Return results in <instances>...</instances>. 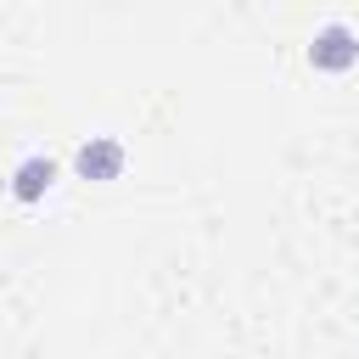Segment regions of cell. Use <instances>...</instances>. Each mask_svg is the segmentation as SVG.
Segmentation results:
<instances>
[{
	"mask_svg": "<svg viewBox=\"0 0 359 359\" xmlns=\"http://www.w3.org/2000/svg\"><path fill=\"white\" fill-rule=\"evenodd\" d=\"M359 62V34L348 22H320L309 39V67L314 73H348Z\"/></svg>",
	"mask_w": 359,
	"mask_h": 359,
	"instance_id": "6da1fadb",
	"label": "cell"
},
{
	"mask_svg": "<svg viewBox=\"0 0 359 359\" xmlns=\"http://www.w3.org/2000/svg\"><path fill=\"white\" fill-rule=\"evenodd\" d=\"M123 157H129V151H123L118 135H90V140L73 151V168H79L84 180H118V174H123Z\"/></svg>",
	"mask_w": 359,
	"mask_h": 359,
	"instance_id": "7a4b0ae2",
	"label": "cell"
},
{
	"mask_svg": "<svg viewBox=\"0 0 359 359\" xmlns=\"http://www.w3.org/2000/svg\"><path fill=\"white\" fill-rule=\"evenodd\" d=\"M50 185H56V163H50V157H22V163L11 168V196H17V202H39Z\"/></svg>",
	"mask_w": 359,
	"mask_h": 359,
	"instance_id": "3957f363",
	"label": "cell"
}]
</instances>
